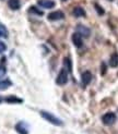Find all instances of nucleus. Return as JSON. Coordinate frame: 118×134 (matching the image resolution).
<instances>
[{
	"label": "nucleus",
	"instance_id": "obj_18",
	"mask_svg": "<svg viewBox=\"0 0 118 134\" xmlns=\"http://www.w3.org/2000/svg\"><path fill=\"white\" fill-rule=\"evenodd\" d=\"M94 5H95V8H96V11L98 12V14H100V15H103V14H104V9H103V8H101V7L98 5L97 3H95Z\"/></svg>",
	"mask_w": 118,
	"mask_h": 134
},
{
	"label": "nucleus",
	"instance_id": "obj_1",
	"mask_svg": "<svg viewBox=\"0 0 118 134\" xmlns=\"http://www.w3.org/2000/svg\"><path fill=\"white\" fill-rule=\"evenodd\" d=\"M41 116H42L47 122H49L50 124H54V125H57V126H61V125H63L62 120H60L59 118H57L55 115H52L51 112L42 110V111H41Z\"/></svg>",
	"mask_w": 118,
	"mask_h": 134
},
{
	"label": "nucleus",
	"instance_id": "obj_12",
	"mask_svg": "<svg viewBox=\"0 0 118 134\" xmlns=\"http://www.w3.org/2000/svg\"><path fill=\"white\" fill-rule=\"evenodd\" d=\"M6 102L9 103V104H22L23 100L17 96H9V97L6 98Z\"/></svg>",
	"mask_w": 118,
	"mask_h": 134
},
{
	"label": "nucleus",
	"instance_id": "obj_7",
	"mask_svg": "<svg viewBox=\"0 0 118 134\" xmlns=\"http://www.w3.org/2000/svg\"><path fill=\"white\" fill-rule=\"evenodd\" d=\"M38 5H41L42 8L45 9H51L56 5V3L52 0H38Z\"/></svg>",
	"mask_w": 118,
	"mask_h": 134
},
{
	"label": "nucleus",
	"instance_id": "obj_10",
	"mask_svg": "<svg viewBox=\"0 0 118 134\" xmlns=\"http://www.w3.org/2000/svg\"><path fill=\"white\" fill-rule=\"evenodd\" d=\"M8 5L11 10H19L21 3H20V0H8Z\"/></svg>",
	"mask_w": 118,
	"mask_h": 134
},
{
	"label": "nucleus",
	"instance_id": "obj_14",
	"mask_svg": "<svg viewBox=\"0 0 118 134\" xmlns=\"http://www.w3.org/2000/svg\"><path fill=\"white\" fill-rule=\"evenodd\" d=\"M73 15L77 18H80V16H85V11L81 8V7H77V8L73 9Z\"/></svg>",
	"mask_w": 118,
	"mask_h": 134
},
{
	"label": "nucleus",
	"instance_id": "obj_11",
	"mask_svg": "<svg viewBox=\"0 0 118 134\" xmlns=\"http://www.w3.org/2000/svg\"><path fill=\"white\" fill-rule=\"evenodd\" d=\"M109 65L111 68H117L118 66V53L117 52L111 55V57L109 59Z\"/></svg>",
	"mask_w": 118,
	"mask_h": 134
},
{
	"label": "nucleus",
	"instance_id": "obj_4",
	"mask_svg": "<svg viewBox=\"0 0 118 134\" xmlns=\"http://www.w3.org/2000/svg\"><path fill=\"white\" fill-rule=\"evenodd\" d=\"M47 18L49 21H58V20H62L65 18V14L61 11H54V12H50Z\"/></svg>",
	"mask_w": 118,
	"mask_h": 134
},
{
	"label": "nucleus",
	"instance_id": "obj_17",
	"mask_svg": "<svg viewBox=\"0 0 118 134\" xmlns=\"http://www.w3.org/2000/svg\"><path fill=\"white\" fill-rule=\"evenodd\" d=\"M30 12H32V13H35V14H37V15H43L44 13H43V11H39L36 7H31L30 8Z\"/></svg>",
	"mask_w": 118,
	"mask_h": 134
},
{
	"label": "nucleus",
	"instance_id": "obj_9",
	"mask_svg": "<svg viewBox=\"0 0 118 134\" xmlns=\"http://www.w3.org/2000/svg\"><path fill=\"white\" fill-rule=\"evenodd\" d=\"M77 30H78V33L79 34H81L82 37H89L90 34H91L90 30L88 27H85V26H83V25H78Z\"/></svg>",
	"mask_w": 118,
	"mask_h": 134
},
{
	"label": "nucleus",
	"instance_id": "obj_13",
	"mask_svg": "<svg viewBox=\"0 0 118 134\" xmlns=\"http://www.w3.org/2000/svg\"><path fill=\"white\" fill-rule=\"evenodd\" d=\"M11 85H12V83H11V81H10L9 79H7V80H0V91L7 90Z\"/></svg>",
	"mask_w": 118,
	"mask_h": 134
},
{
	"label": "nucleus",
	"instance_id": "obj_21",
	"mask_svg": "<svg viewBox=\"0 0 118 134\" xmlns=\"http://www.w3.org/2000/svg\"><path fill=\"white\" fill-rule=\"evenodd\" d=\"M1 102H2V98H1V97H0V103H1Z\"/></svg>",
	"mask_w": 118,
	"mask_h": 134
},
{
	"label": "nucleus",
	"instance_id": "obj_16",
	"mask_svg": "<svg viewBox=\"0 0 118 134\" xmlns=\"http://www.w3.org/2000/svg\"><path fill=\"white\" fill-rule=\"evenodd\" d=\"M0 37H3V38L8 37V31H7L6 26L2 24H0Z\"/></svg>",
	"mask_w": 118,
	"mask_h": 134
},
{
	"label": "nucleus",
	"instance_id": "obj_6",
	"mask_svg": "<svg viewBox=\"0 0 118 134\" xmlns=\"http://www.w3.org/2000/svg\"><path fill=\"white\" fill-rule=\"evenodd\" d=\"M92 81V73L90 71H85L81 75V82L83 86H88Z\"/></svg>",
	"mask_w": 118,
	"mask_h": 134
},
{
	"label": "nucleus",
	"instance_id": "obj_2",
	"mask_svg": "<svg viewBox=\"0 0 118 134\" xmlns=\"http://www.w3.org/2000/svg\"><path fill=\"white\" fill-rule=\"evenodd\" d=\"M117 117L114 112H106L105 115L102 117V121L105 125H111L116 122Z\"/></svg>",
	"mask_w": 118,
	"mask_h": 134
},
{
	"label": "nucleus",
	"instance_id": "obj_20",
	"mask_svg": "<svg viewBox=\"0 0 118 134\" xmlns=\"http://www.w3.org/2000/svg\"><path fill=\"white\" fill-rule=\"evenodd\" d=\"M101 73H102V75H104L105 74V73H106V64H105L104 62L102 63V66H101Z\"/></svg>",
	"mask_w": 118,
	"mask_h": 134
},
{
	"label": "nucleus",
	"instance_id": "obj_19",
	"mask_svg": "<svg viewBox=\"0 0 118 134\" xmlns=\"http://www.w3.org/2000/svg\"><path fill=\"white\" fill-rule=\"evenodd\" d=\"M6 49H7L6 44H4V43H2V42H0V53L4 52V51H6Z\"/></svg>",
	"mask_w": 118,
	"mask_h": 134
},
{
	"label": "nucleus",
	"instance_id": "obj_22",
	"mask_svg": "<svg viewBox=\"0 0 118 134\" xmlns=\"http://www.w3.org/2000/svg\"><path fill=\"white\" fill-rule=\"evenodd\" d=\"M62 1H67V0H62Z\"/></svg>",
	"mask_w": 118,
	"mask_h": 134
},
{
	"label": "nucleus",
	"instance_id": "obj_8",
	"mask_svg": "<svg viewBox=\"0 0 118 134\" xmlns=\"http://www.w3.org/2000/svg\"><path fill=\"white\" fill-rule=\"evenodd\" d=\"M15 131L19 134H29V130L25 126L24 122H19L15 124Z\"/></svg>",
	"mask_w": 118,
	"mask_h": 134
},
{
	"label": "nucleus",
	"instance_id": "obj_5",
	"mask_svg": "<svg viewBox=\"0 0 118 134\" xmlns=\"http://www.w3.org/2000/svg\"><path fill=\"white\" fill-rule=\"evenodd\" d=\"M72 43H73V45L76 47H78V48H81L83 46V39H82L81 34H79L78 32L74 33V34L72 35Z\"/></svg>",
	"mask_w": 118,
	"mask_h": 134
},
{
	"label": "nucleus",
	"instance_id": "obj_15",
	"mask_svg": "<svg viewBox=\"0 0 118 134\" xmlns=\"http://www.w3.org/2000/svg\"><path fill=\"white\" fill-rule=\"evenodd\" d=\"M63 63H65V65H66V68L68 69V72H71V71H72V64H71L70 58L66 57V58L63 59Z\"/></svg>",
	"mask_w": 118,
	"mask_h": 134
},
{
	"label": "nucleus",
	"instance_id": "obj_3",
	"mask_svg": "<svg viewBox=\"0 0 118 134\" xmlns=\"http://www.w3.org/2000/svg\"><path fill=\"white\" fill-rule=\"evenodd\" d=\"M68 82V71L66 69H61L60 72H59V74L57 76V80H56V83L58 85H65L67 84Z\"/></svg>",
	"mask_w": 118,
	"mask_h": 134
}]
</instances>
